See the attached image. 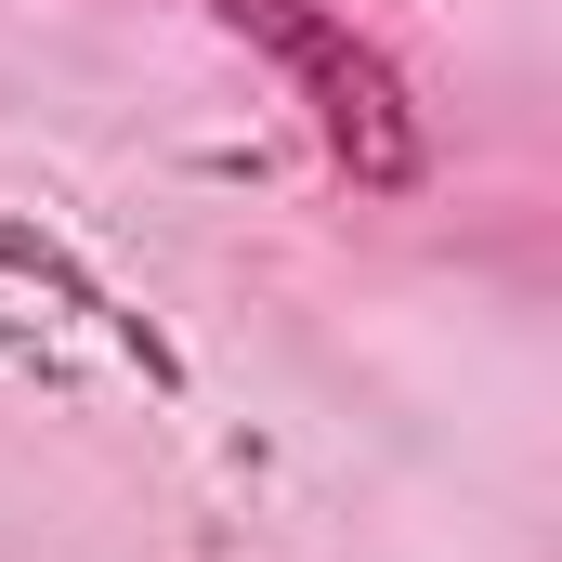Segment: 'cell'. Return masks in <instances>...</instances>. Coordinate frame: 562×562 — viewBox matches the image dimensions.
I'll return each instance as SVG.
<instances>
[{"mask_svg": "<svg viewBox=\"0 0 562 562\" xmlns=\"http://www.w3.org/2000/svg\"><path fill=\"white\" fill-rule=\"evenodd\" d=\"M210 26H223L288 105H301L314 157H327L353 196H419V183H431V119H419V92H406V66H393L340 0H210Z\"/></svg>", "mask_w": 562, "mask_h": 562, "instance_id": "obj_1", "label": "cell"}]
</instances>
